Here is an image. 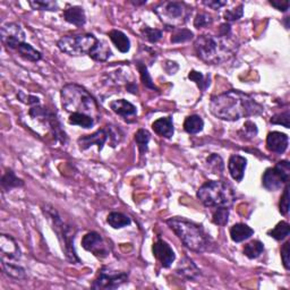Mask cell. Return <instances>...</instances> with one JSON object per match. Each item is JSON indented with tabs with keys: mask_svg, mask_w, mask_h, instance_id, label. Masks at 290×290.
Segmentation results:
<instances>
[{
	"mask_svg": "<svg viewBox=\"0 0 290 290\" xmlns=\"http://www.w3.org/2000/svg\"><path fill=\"white\" fill-rule=\"evenodd\" d=\"M0 256H2V262L15 263H17L22 256L18 244L8 235L3 234L0 236Z\"/></svg>",
	"mask_w": 290,
	"mask_h": 290,
	"instance_id": "4fadbf2b",
	"label": "cell"
},
{
	"mask_svg": "<svg viewBox=\"0 0 290 290\" xmlns=\"http://www.w3.org/2000/svg\"><path fill=\"white\" fill-rule=\"evenodd\" d=\"M243 15H244V6L243 5H239L237 8L225 10L223 17L228 23H230V22H235V20H238L239 18H241V16Z\"/></svg>",
	"mask_w": 290,
	"mask_h": 290,
	"instance_id": "b9f144b4",
	"label": "cell"
},
{
	"mask_svg": "<svg viewBox=\"0 0 290 290\" xmlns=\"http://www.w3.org/2000/svg\"><path fill=\"white\" fill-rule=\"evenodd\" d=\"M210 111L219 119L236 121L241 118L260 116L263 114L264 108L251 95L238 90H230L212 96Z\"/></svg>",
	"mask_w": 290,
	"mask_h": 290,
	"instance_id": "6da1fadb",
	"label": "cell"
},
{
	"mask_svg": "<svg viewBox=\"0 0 290 290\" xmlns=\"http://www.w3.org/2000/svg\"><path fill=\"white\" fill-rule=\"evenodd\" d=\"M290 165L286 160L278 162L276 167L267 168L262 177V184L270 192H277L283 185L288 184Z\"/></svg>",
	"mask_w": 290,
	"mask_h": 290,
	"instance_id": "9c48e42d",
	"label": "cell"
},
{
	"mask_svg": "<svg viewBox=\"0 0 290 290\" xmlns=\"http://www.w3.org/2000/svg\"><path fill=\"white\" fill-rule=\"evenodd\" d=\"M264 251V245L260 240H252L244 247V254L251 260L257 259Z\"/></svg>",
	"mask_w": 290,
	"mask_h": 290,
	"instance_id": "4dcf8cb0",
	"label": "cell"
},
{
	"mask_svg": "<svg viewBox=\"0 0 290 290\" xmlns=\"http://www.w3.org/2000/svg\"><path fill=\"white\" fill-rule=\"evenodd\" d=\"M16 51L19 53L20 57H23L26 60L32 63H36L42 59V53L34 49L30 44H26V42L20 45L17 49H16Z\"/></svg>",
	"mask_w": 290,
	"mask_h": 290,
	"instance_id": "83f0119b",
	"label": "cell"
},
{
	"mask_svg": "<svg viewBox=\"0 0 290 290\" xmlns=\"http://www.w3.org/2000/svg\"><path fill=\"white\" fill-rule=\"evenodd\" d=\"M254 235V230L245 223H236L230 228V237L235 243H241Z\"/></svg>",
	"mask_w": 290,
	"mask_h": 290,
	"instance_id": "7402d4cb",
	"label": "cell"
},
{
	"mask_svg": "<svg viewBox=\"0 0 290 290\" xmlns=\"http://www.w3.org/2000/svg\"><path fill=\"white\" fill-rule=\"evenodd\" d=\"M176 272L178 273L179 276L189 279V280H196L197 277L200 276L201 271L190 257H184L178 264Z\"/></svg>",
	"mask_w": 290,
	"mask_h": 290,
	"instance_id": "ffe728a7",
	"label": "cell"
},
{
	"mask_svg": "<svg viewBox=\"0 0 290 290\" xmlns=\"http://www.w3.org/2000/svg\"><path fill=\"white\" fill-rule=\"evenodd\" d=\"M229 220V208H217L216 211L213 212L212 221L217 225H225Z\"/></svg>",
	"mask_w": 290,
	"mask_h": 290,
	"instance_id": "e575fe53",
	"label": "cell"
},
{
	"mask_svg": "<svg viewBox=\"0 0 290 290\" xmlns=\"http://www.w3.org/2000/svg\"><path fill=\"white\" fill-rule=\"evenodd\" d=\"M206 162L209 168H210L213 174H221L223 173V169H224V164H223V160L222 158L220 157V155L213 153L211 154L210 157L206 159Z\"/></svg>",
	"mask_w": 290,
	"mask_h": 290,
	"instance_id": "d590c367",
	"label": "cell"
},
{
	"mask_svg": "<svg viewBox=\"0 0 290 290\" xmlns=\"http://www.w3.org/2000/svg\"><path fill=\"white\" fill-rule=\"evenodd\" d=\"M107 222L114 229H121L130 225L132 223V220L130 217H127L126 214L115 211L109 213L108 218H107Z\"/></svg>",
	"mask_w": 290,
	"mask_h": 290,
	"instance_id": "4316f807",
	"label": "cell"
},
{
	"mask_svg": "<svg viewBox=\"0 0 290 290\" xmlns=\"http://www.w3.org/2000/svg\"><path fill=\"white\" fill-rule=\"evenodd\" d=\"M290 233V225L288 222L286 221H281L279 222L275 228L268 230L267 235L270 237L275 238L276 240H283L284 238H287Z\"/></svg>",
	"mask_w": 290,
	"mask_h": 290,
	"instance_id": "1f68e13d",
	"label": "cell"
},
{
	"mask_svg": "<svg viewBox=\"0 0 290 290\" xmlns=\"http://www.w3.org/2000/svg\"><path fill=\"white\" fill-rule=\"evenodd\" d=\"M112 52L111 49L109 48V46L106 44V42L98 40L96 44L94 45V47L92 48V50L90 51L89 56L93 59L95 61H107L108 59L111 57Z\"/></svg>",
	"mask_w": 290,
	"mask_h": 290,
	"instance_id": "603a6c76",
	"label": "cell"
},
{
	"mask_svg": "<svg viewBox=\"0 0 290 290\" xmlns=\"http://www.w3.org/2000/svg\"><path fill=\"white\" fill-rule=\"evenodd\" d=\"M110 109L115 112L116 115L122 117L123 119H127L130 117H135L137 115V108L131 102L125 99H119L110 102Z\"/></svg>",
	"mask_w": 290,
	"mask_h": 290,
	"instance_id": "ac0fdd59",
	"label": "cell"
},
{
	"mask_svg": "<svg viewBox=\"0 0 290 290\" xmlns=\"http://www.w3.org/2000/svg\"><path fill=\"white\" fill-rule=\"evenodd\" d=\"M197 56L206 64H221L229 60L237 52V42L232 34L201 35L194 44Z\"/></svg>",
	"mask_w": 290,
	"mask_h": 290,
	"instance_id": "7a4b0ae2",
	"label": "cell"
},
{
	"mask_svg": "<svg viewBox=\"0 0 290 290\" xmlns=\"http://www.w3.org/2000/svg\"><path fill=\"white\" fill-rule=\"evenodd\" d=\"M0 37H2L3 44L9 49L16 50L17 48L24 44L26 34L20 28V25L16 23H7L2 26L0 29Z\"/></svg>",
	"mask_w": 290,
	"mask_h": 290,
	"instance_id": "8fae6325",
	"label": "cell"
},
{
	"mask_svg": "<svg viewBox=\"0 0 290 290\" xmlns=\"http://www.w3.org/2000/svg\"><path fill=\"white\" fill-rule=\"evenodd\" d=\"M270 3L271 6L275 7L276 9L280 10V12H287L289 9V2L288 0H271Z\"/></svg>",
	"mask_w": 290,
	"mask_h": 290,
	"instance_id": "c3c4849f",
	"label": "cell"
},
{
	"mask_svg": "<svg viewBox=\"0 0 290 290\" xmlns=\"http://www.w3.org/2000/svg\"><path fill=\"white\" fill-rule=\"evenodd\" d=\"M289 111H284V112H281V114H278V115H275L272 118H271V122L272 123H275V125H282L283 127H286V128H289Z\"/></svg>",
	"mask_w": 290,
	"mask_h": 290,
	"instance_id": "bcb514c9",
	"label": "cell"
},
{
	"mask_svg": "<svg viewBox=\"0 0 290 290\" xmlns=\"http://www.w3.org/2000/svg\"><path fill=\"white\" fill-rule=\"evenodd\" d=\"M82 246L85 251L92 253L99 259H105L109 255V246L102 236L95 232L88 233L82 239Z\"/></svg>",
	"mask_w": 290,
	"mask_h": 290,
	"instance_id": "7c38bea8",
	"label": "cell"
},
{
	"mask_svg": "<svg viewBox=\"0 0 290 290\" xmlns=\"http://www.w3.org/2000/svg\"><path fill=\"white\" fill-rule=\"evenodd\" d=\"M24 186V181L15 175L12 169H7L6 173L2 177V187L5 192H8L13 189Z\"/></svg>",
	"mask_w": 290,
	"mask_h": 290,
	"instance_id": "d4e9b609",
	"label": "cell"
},
{
	"mask_svg": "<svg viewBox=\"0 0 290 290\" xmlns=\"http://www.w3.org/2000/svg\"><path fill=\"white\" fill-rule=\"evenodd\" d=\"M29 5L34 10H47V12L58 10V4L51 0H34V2H29Z\"/></svg>",
	"mask_w": 290,
	"mask_h": 290,
	"instance_id": "836d02e7",
	"label": "cell"
},
{
	"mask_svg": "<svg viewBox=\"0 0 290 290\" xmlns=\"http://www.w3.org/2000/svg\"><path fill=\"white\" fill-rule=\"evenodd\" d=\"M127 281V272H115L107 267H102L91 287L96 290H112L119 288Z\"/></svg>",
	"mask_w": 290,
	"mask_h": 290,
	"instance_id": "30bf717a",
	"label": "cell"
},
{
	"mask_svg": "<svg viewBox=\"0 0 290 290\" xmlns=\"http://www.w3.org/2000/svg\"><path fill=\"white\" fill-rule=\"evenodd\" d=\"M281 260H282V264L284 266L286 270H289L290 268V243L287 241L284 243L282 248H281Z\"/></svg>",
	"mask_w": 290,
	"mask_h": 290,
	"instance_id": "7dc6e473",
	"label": "cell"
},
{
	"mask_svg": "<svg viewBox=\"0 0 290 290\" xmlns=\"http://www.w3.org/2000/svg\"><path fill=\"white\" fill-rule=\"evenodd\" d=\"M213 22V19L210 15H208L205 13H201L198 14L195 19H194V26L196 29H202V28H206V26L211 25Z\"/></svg>",
	"mask_w": 290,
	"mask_h": 290,
	"instance_id": "7bdbcfd3",
	"label": "cell"
},
{
	"mask_svg": "<svg viewBox=\"0 0 290 290\" xmlns=\"http://www.w3.org/2000/svg\"><path fill=\"white\" fill-rule=\"evenodd\" d=\"M141 34L144 39H147L149 42H151V44H155V42H158L159 40H161V37H162V32L160 30L148 28V26L141 30Z\"/></svg>",
	"mask_w": 290,
	"mask_h": 290,
	"instance_id": "f35d334b",
	"label": "cell"
},
{
	"mask_svg": "<svg viewBox=\"0 0 290 290\" xmlns=\"http://www.w3.org/2000/svg\"><path fill=\"white\" fill-rule=\"evenodd\" d=\"M3 270L10 278L16 280H23L26 279V271L23 266L18 265V263L15 262H2Z\"/></svg>",
	"mask_w": 290,
	"mask_h": 290,
	"instance_id": "484cf974",
	"label": "cell"
},
{
	"mask_svg": "<svg viewBox=\"0 0 290 290\" xmlns=\"http://www.w3.org/2000/svg\"><path fill=\"white\" fill-rule=\"evenodd\" d=\"M279 211L282 216H287L289 212V187L286 184V189H284L283 195L280 198V203H279Z\"/></svg>",
	"mask_w": 290,
	"mask_h": 290,
	"instance_id": "ee69618b",
	"label": "cell"
},
{
	"mask_svg": "<svg viewBox=\"0 0 290 290\" xmlns=\"http://www.w3.org/2000/svg\"><path fill=\"white\" fill-rule=\"evenodd\" d=\"M153 255L163 267H170L176 260L175 252L163 239H158L153 245Z\"/></svg>",
	"mask_w": 290,
	"mask_h": 290,
	"instance_id": "9a60e30c",
	"label": "cell"
},
{
	"mask_svg": "<svg viewBox=\"0 0 290 290\" xmlns=\"http://www.w3.org/2000/svg\"><path fill=\"white\" fill-rule=\"evenodd\" d=\"M152 128L155 134L164 138H171L174 136L175 128L173 122V117L159 118L152 123Z\"/></svg>",
	"mask_w": 290,
	"mask_h": 290,
	"instance_id": "d6986e66",
	"label": "cell"
},
{
	"mask_svg": "<svg viewBox=\"0 0 290 290\" xmlns=\"http://www.w3.org/2000/svg\"><path fill=\"white\" fill-rule=\"evenodd\" d=\"M153 12L159 16L165 26L179 29L184 25L192 15V7L182 2H163L153 8Z\"/></svg>",
	"mask_w": 290,
	"mask_h": 290,
	"instance_id": "52a82bcc",
	"label": "cell"
},
{
	"mask_svg": "<svg viewBox=\"0 0 290 290\" xmlns=\"http://www.w3.org/2000/svg\"><path fill=\"white\" fill-rule=\"evenodd\" d=\"M64 18L66 22L76 26H83L87 22V15L80 6H72L64 10Z\"/></svg>",
	"mask_w": 290,
	"mask_h": 290,
	"instance_id": "44dd1931",
	"label": "cell"
},
{
	"mask_svg": "<svg viewBox=\"0 0 290 290\" xmlns=\"http://www.w3.org/2000/svg\"><path fill=\"white\" fill-rule=\"evenodd\" d=\"M193 32L187 29H175V33L171 36V42L173 44H181V42H187L193 39Z\"/></svg>",
	"mask_w": 290,
	"mask_h": 290,
	"instance_id": "8d00e7d4",
	"label": "cell"
},
{
	"mask_svg": "<svg viewBox=\"0 0 290 290\" xmlns=\"http://www.w3.org/2000/svg\"><path fill=\"white\" fill-rule=\"evenodd\" d=\"M137 69L139 74H141V78H142V82L144 83V85L149 89H152V90H157V87L153 84L152 82V78L150 76V74L148 72V67L145 66V64L141 63V61H137Z\"/></svg>",
	"mask_w": 290,
	"mask_h": 290,
	"instance_id": "74e56055",
	"label": "cell"
},
{
	"mask_svg": "<svg viewBox=\"0 0 290 290\" xmlns=\"http://www.w3.org/2000/svg\"><path fill=\"white\" fill-rule=\"evenodd\" d=\"M247 167V160L238 154H234L229 158L228 170L230 176L236 181H241L244 178L245 170Z\"/></svg>",
	"mask_w": 290,
	"mask_h": 290,
	"instance_id": "e0dca14e",
	"label": "cell"
},
{
	"mask_svg": "<svg viewBox=\"0 0 290 290\" xmlns=\"http://www.w3.org/2000/svg\"><path fill=\"white\" fill-rule=\"evenodd\" d=\"M197 198L206 208H229L235 201L232 187L221 180H211L200 187Z\"/></svg>",
	"mask_w": 290,
	"mask_h": 290,
	"instance_id": "5b68a950",
	"label": "cell"
},
{
	"mask_svg": "<svg viewBox=\"0 0 290 290\" xmlns=\"http://www.w3.org/2000/svg\"><path fill=\"white\" fill-rule=\"evenodd\" d=\"M110 40L112 44L115 45L118 50L122 53H126L131 49V40L128 39V36L121 31L118 30H112L108 33Z\"/></svg>",
	"mask_w": 290,
	"mask_h": 290,
	"instance_id": "cb8c5ba5",
	"label": "cell"
},
{
	"mask_svg": "<svg viewBox=\"0 0 290 290\" xmlns=\"http://www.w3.org/2000/svg\"><path fill=\"white\" fill-rule=\"evenodd\" d=\"M189 78L193 82H195L197 84V87L201 90H205L209 85H210V78H205V76L201 72L192 71L189 74Z\"/></svg>",
	"mask_w": 290,
	"mask_h": 290,
	"instance_id": "ab89813d",
	"label": "cell"
},
{
	"mask_svg": "<svg viewBox=\"0 0 290 290\" xmlns=\"http://www.w3.org/2000/svg\"><path fill=\"white\" fill-rule=\"evenodd\" d=\"M108 138H109L108 128H101V130H98L93 134H90V135L80 136L77 139V143L82 151H85V150H88L89 148L92 147V145H96L99 151H101V150L103 149V145L106 144V142L108 141Z\"/></svg>",
	"mask_w": 290,
	"mask_h": 290,
	"instance_id": "5bb4252c",
	"label": "cell"
},
{
	"mask_svg": "<svg viewBox=\"0 0 290 290\" xmlns=\"http://www.w3.org/2000/svg\"><path fill=\"white\" fill-rule=\"evenodd\" d=\"M204 121L200 116H189L184 121V130L189 134H197L203 131Z\"/></svg>",
	"mask_w": 290,
	"mask_h": 290,
	"instance_id": "f546056e",
	"label": "cell"
},
{
	"mask_svg": "<svg viewBox=\"0 0 290 290\" xmlns=\"http://www.w3.org/2000/svg\"><path fill=\"white\" fill-rule=\"evenodd\" d=\"M227 4H228L227 2H221V0H209V2H203V5H205V6L210 7L214 10L221 9Z\"/></svg>",
	"mask_w": 290,
	"mask_h": 290,
	"instance_id": "681fc988",
	"label": "cell"
},
{
	"mask_svg": "<svg viewBox=\"0 0 290 290\" xmlns=\"http://www.w3.org/2000/svg\"><path fill=\"white\" fill-rule=\"evenodd\" d=\"M98 39L93 34H76L63 36L57 42L59 50L69 56L79 57L89 55Z\"/></svg>",
	"mask_w": 290,
	"mask_h": 290,
	"instance_id": "ba28073f",
	"label": "cell"
},
{
	"mask_svg": "<svg viewBox=\"0 0 290 290\" xmlns=\"http://www.w3.org/2000/svg\"><path fill=\"white\" fill-rule=\"evenodd\" d=\"M257 133H259V131H257L255 123L248 120L244 123V127L243 130L239 132V135L245 139H252L257 135Z\"/></svg>",
	"mask_w": 290,
	"mask_h": 290,
	"instance_id": "60d3db41",
	"label": "cell"
},
{
	"mask_svg": "<svg viewBox=\"0 0 290 290\" xmlns=\"http://www.w3.org/2000/svg\"><path fill=\"white\" fill-rule=\"evenodd\" d=\"M289 145V137L280 132H271L267 134L266 148L270 152L282 154L286 152Z\"/></svg>",
	"mask_w": 290,
	"mask_h": 290,
	"instance_id": "2e32d148",
	"label": "cell"
},
{
	"mask_svg": "<svg viewBox=\"0 0 290 290\" xmlns=\"http://www.w3.org/2000/svg\"><path fill=\"white\" fill-rule=\"evenodd\" d=\"M61 106L69 114H84L99 119L98 102L87 90L78 84H66L60 91Z\"/></svg>",
	"mask_w": 290,
	"mask_h": 290,
	"instance_id": "277c9868",
	"label": "cell"
},
{
	"mask_svg": "<svg viewBox=\"0 0 290 290\" xmlns=\"http://www.w3.org/2000/svg\"><path fill=\"white\" fill-rule=\"evenodd\" d=\"M150 139H151V134H150L147 130H138L135 134V142L138 147L139 152L141 154H144L145 152H148V145Z\"/></svg>",
	"mask_w": 290,
	"mask_h": 290,
	"instance_id": "d6a6232c",
	"label": "cell"
},
{
	"mask_svg": "<svg viewBox=\"0 0 290 290\" xmlns=\"http://www.w3.org/2000/svg\"><path fill=\"white\" fill-rule=\"evenodd\" d=\"M17 99L20 102H23V103L28 105L30 107H34V106L40 105L39 98H36V96L31 95V94H26V93L23 92V91H19V92L17 93Z\"/></svg>",
	"mask_w": 290,
	"mask_h": 290,
	"instance_id": "f6af8a7d",
	"label": "cell"
},
{
	"mask_svg": "<svg viewBox=\"0 0 290 290\" xmlns=\"http://www.w3.org/2000/svg\"><path fill=\"white\" fill-rule=\"evenodd\" d=\"M44 212L48 217V219L50 220L53 232L57 234V237L59 241H60L63 251L65 252L67 260L71 263H74V264L80 263L74 247V239L75 235H76V229L64 221L60 216L58 214V212L52 206L47 205L44 209Z\"/></svg>",
	"mask_w": 290,
	"mask_h": 290,
	"instance_id": "8992f818",
	"label": "cell"
},
{
	"mask_svg": "<svg viewBox=\"0 0 290 290\" xmlns=\"http://www.w3.org/2000/svg\"><path fill=\"white\" fill-rule=\"evenodd\" d=\"M167 224L189 250L196 253L211 251L213 240L202 225L184 218H171L167 220Z\"/></svg>",
	"mask_w": 290,
	"mask_h": 290,
	"instance_id": "3957f363",
	"label": "cell"
},
{
	"mask_svg": "<svg viewBox=\"0 0 290 290\" xmlns=\"http://www.w3.org/2000/svg\"><path fill=\"white\" fill-rule=\"evenodd\" d=\"M68 122L71 125L79 126L83 128H91L95 125L96 120L93 117L84 114H71L68 118Z\"/></svg>",
	"mask_w": 290,
	"mask_h": 290,
	"instance_id": "f1b7e54d",
	"label": "cell"
},
{
	"mask_svg": "<svg viewBox=\"0 0 290 290\" xmlns=\"http://www.w3.org/2000/svg\"><path fill=\"white\" fill-rule=\"evenodd\" d=\"M127 90L130 91L131 93H134V94H136L137 93V85L136 84H130V85H127Z\"/></svg>",
	"mask_w": 290,
	"mask_h": 290,
	"instance_id": "f907efd6",
	"label": "cell"
}]
</instances>
